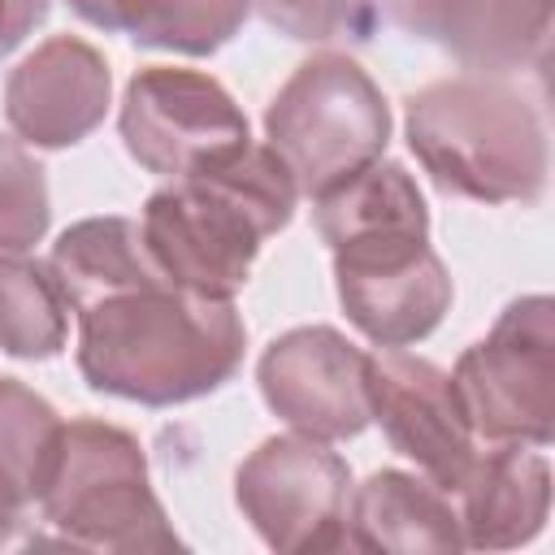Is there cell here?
Returning <instances> with one entry per match:
<instances>
[{
	"label": "cell",
	"instance_id": "6da1fadb",
	"mask_svg": "<svg viewBox=\"0 0 555 555\" xmlns=\"http://www.w3.org/2000/svg\"><path fill=\"white\" fill-rule=\"evenodd\" d=\"M78 312V373L91 390L169 408L225 386L247 347L234 299H204L173 282L126 286Z\"/></svg>",
	"mask_w": 555,
	"mask_h": 555
},
{
	"label": "cell",
	"instance_id": "7a4b0ae2",
	"mask_svg": "<svg viewBox=\"0 0 555 555\" xmlns=\"http://www.w3.org/2000/svg\"><path fill=\"white\" fill-rule=\"evenodd\" d=\"M295 178L269 143H247L225 165L173 178L147 195L139 230L156 269L204 299H234L260 243L291 225Z\"/></svg>",
	"mask_w": 555,
	"mask_h": 555
},
{
	"label": "cell",
	"instance_id": "3957f363",
	"mask_svg": "<svg viewBox=\"0 0 555 555\" xmlns=\"http://www.w3.org/2000/svg\"><path fill=\"white\" fill-rule=\"evenodd\" d=\"M408 147L438 191L477 204H533L546 186V126L499 74H455L408 95Z\"/></svg>",
	"mask_w": 555,
	"mask_h": 555
},
{
	"label": "cell",
	"instance_id": "277c9868",
	"mask_svg": "<svg viewBox=\"0 0 555 555\" xmlns=\"http://www.w3.org/2000/svg\"><path fill=\"white\" fill-rule=\"evenodd\" d=\"M43 538L82 551H178L160 499L147 481L143 442L108 421L78 416L61 425L56 460L39 494Z\"/></svg>",
	"mask_w": 555,
	"mask_h": 555
},
{
	"label": "cell",
	"instance_id": "5b68a950",
	"mask_svg": "<svg viewBox=\"0 0 555 555\" xmlns=\"http://www.w3.org/2000/svg\"><path fill=\"white\" fill-rule=\"evenodd\" d=\"M264 134L291 169L295 191L317 199L382 160L390 143V104L360 61L347 52H317L269 100Z\"/></svg>",
	"mask_w": 555,
	"mask_h": 555
},
{
	"label": "cell",
	"instance_id": "8992f818",
	"mask_svg": "<svg viewBox=\"0 0 555 555\" xmlns=\"http://www.w3.org/2000/svg\"><path fill=\"white\" fill-rule=\"evenodd\" d=\"M455 395L477 438L546 447L555 438V304L512 299L494 330L455 360Z\"/></svg>",
	"mask_w": 555,
	"mask_h": 555
},
{
	"label": "cell",
	"instance_id": "52a82bcc",
	"mask_svg": "<svg viewBox=\"0 0 555 555\" xmlns=\"http://www.w3.org/2000/svg\"><path fill=\"white\" fill-rule=\"evenodd\" d=\"M117 130L126 152L165 182L225 165L251 143L234 95L212 74L178 65H143L126 82Z\"/></svg>",
	"mask_w": 555,
	"mask_h": 555
},
{
	"label": "cell",
	"instance_id": "ba28073f",
	"mask_svg": "<svg viewBox=\"0 0 555 555\" xmlns=\"http://www.w3.org/2000/svg\"><path fill=\"white\" fill-rule=\"evenodd\" d=\"M351 468L338 451L308 434L264 438L234 473V503L264 546L343 551L347 546Z\"/></svg>",
	"mask_w": 555,
	"mask_h": 555
},
{
	"label": "cell",
	"instance_id": "9c48e42d",
	"mask_svg": "<svg viewBox=\"0 0 555 555\" xmlns=\"http://www.w3.org/2000/svg\"><path fill=\"white\" fill-rule=\"evenodd\" d=\"M334 286L347 321L377 347H412L451 308V278L429 234H377L334 247Z\"/></svg>",
	"mask_w": 555,
	"mask_h": 555
},
{
	"label": "cell",
	"instance_id": "30bf717a",
	"mask_svg": "<svg viewBox=\"0 0 555 555\" xmlns=\"http://www.w3.org/2000/svg\"><path fill=\"white\" fill-rule=\"evenodd\" d=\"M369 416L382 425L386 442L421 468L425 481L455 499L477 460V434L451 373L403 347H382L369 356Z\"/></svg>",
	"mask_w": 555,
	"mask_h": 555
},
{
	"label": "cell",
	"instance_id": "8fae6325",
	"mask_svg": "<svg viewBox=\"0 0 555 555\" xmlns=\"http://www.w3.org/2000/svg\"><path fill=\"white\" fill-rule=\"evenodd\" d=\"M260 395L295 434L338 442L369 416V356L334 325H295L278 334L256 364Z\"/></svg>",
	"mask_w": 555,
	"mask_h": 555
},
{
	"label": "cell",
	"instance_id": "7c38bea8",
	"mask_svg": "<svg viewBox=\"0 0 555 555\" xmlns=\"http://www.w3.org/2000/svg\"><path fill=\"white\" fill-rule=\"evenodd\" d=\"M113 74L100 48L78 35L43 39L4 82V117L30 147H74L108 113Z\"/></svg>",
	"mask_w": 555,
	"mask_h": 555
},
{
	"label": "cell",
	"instance_id": "4fadbf2b",
	"mask_svg": "<svg viewBox=\"0 0 555 555\" xmlns=\"http://www.w3.org/2000/svg\"><path fill=\"white\" fill-rule=\"evenodd\" d=\"M455 499L464 546H525L542 533L551 512V460L525 442H490V451H477Z\"/></svg>",
	"mask_w": 555,
	"mask_h": 555
},
{
	"label": "cell",
	"instance_id": "5bb4252c",
	"mask_svg": "<svg viewBox=\"0 0 555 555\" xmlns=\"http://www.w3.org/2000/svg\"><path fill=\"white\" fill-rule=\"evenodd\" d=\"M347 546L356 551H464L460 512L425 477L382 468L347 499Z\"/></svg>",
	"mask_w": 555,
	"mask_h": 555
},
{
	"label": "cell",
	"instance_id": "9a60e30c",
	"mask_svg": "<svg viewBox=\"0 0 555 555\" xmlns=\"http://www.w3.org/2000/svg\"><path fill=\"white\" fill-rule=\"evenodd\" d=\"M48 269L65 295L69 308H82L91 299H104L113 291H126V286H147V282H169L147 243H143V230L139 221L130 217H87V221H74L56 243H52V256H48Z\"/></svg>",
	"mask_w": 555,
	"mask_h": 555
},
{
	"label": "cell",
	"instance_id": "2e32d148",
	"mask_svg": "<svg viewBox=\"0 0 555 555\" xmlns=\"http://www.w3.org/2000/svg\"><path fill=\"white\" fill-rule=\"evenodd\" d=\"M317 234L334 247L377 234H429V208L399 160H373L334 191L312 199Z\"/></svg>",
	"mask_w": 555,
	"mask_h": 555
},
{
	"label": "cell",
	"instance_id": "e0dca14e",
	"mask_svg": "<svg viewBox=\"0 0 555 555\" xmlns=\"http://www.w3.org/2000/svg\"><path fill=\"white\" fill-rule=\"evenodd\" d=\"M69 338V304L48 264L0 251V351L13 360H52Z\"/></svg>",
	"mask_w": 555,
	"mask_h": 555
},
{
	"label": "cell",
	"instance_id": "ac0fdd59",
	"mask_svg": "<svg viewBox=\"0 0 555 555\" xmlns=\"http://www.w3.org/2000/svg\"><path fill=\"white\" fill-rule=\"evenodd\" d=\"M251 13V0H117V22L139 48L208 56L225 48Z\"/></svg>",
	"mask_w": 555,
	"mask_h": 555
},
{
	"label": "cell",
	"instance_id": "d6986e66",
	"mask_svg": "<svg viewBox=\"0 0 555 555\" xmlns=\"http://www.w3.org/2000/svg\"><path fill=\"white\" fill-rule=\"evenodd\" d=\"M555 0H477L455 56L477 74H507L542 61Z\"/></svg>",
	"mask_w": 555,
	"mask_h": 555
},
{
	"label": "cell",
	"instance_id": "ffe728a7",
	"mask_svg": "<svg viewBox=\"0 0 555 555\" xmlns=\"http://www.w3.org/2000/svg\"><path fill=\"white\" fill-rule=\"evenodd\" d=\"M61 425L65 421L43 395H35L17 377H0V473L30 503H39L43 481L52 473Z\"/></svg>",
	"mask_w": 555,
	"mask_h": 555
},
{
	"label": "cell",
	"instance_id": "44dd1931",
	"mask_svg": "<svg viewBox=\"0 0 555 555\" xmlns=\"http://www.w3.org/2000/svg\"><path fill=\"white\" fill-rule=\"evenodd\" d=\"M48 178L43 165L0 134V251H30L48 234Z\"/></svg>",
	"mask_w": 555,
	"mask_h": 555
},
{
	"label": "cell",
	"instance_id": "7402d4cb",
	"mask_svg": "<svg viewBox=\"0 0 555 555\" xmlns=\"http://www.w3.org/2000/svg\"><path fill=\"white\" fill-rule=\"evenodd\" d=\"M251 4L273 30L291 35L299 43L369 35V0H251Z\"/></svg>",
	"mask_w": 555,
	"mask_h": 555
},
{
	"label": "cell",
	"instance_id": "603a6c76",
	"mask_svg": "<svg viewBox=\"0 0 555 555\" xmlns=\"http://www.w3.org/2000/svg\"><path fill=\"white\" fill-rule=\"evenodd\" d=\"M477 0H382V13L412 39L438 43L447 52L460 48L468 22H473Z\"/></svg>",
	"mask_w": 555,
	"mask_h": 555
},
{
	"label": "cell",
	"instance_id": "cb8c5ba5",
	"mask_svg": "<svg viewBox=\"0 0 555 555\" xmlns=\"http://www.w3.org/2000/svg\"><path fill=\"white\" fill-rule=\"evenodd\" d=\"M52 0H0V56H9L13 48H22L35 26L48 22Z\"/></svg>",
	"mask_w": 555,
	"mask_h": 555
},
{
	"label": "cell",
	"instance_id": "d4e9b609",
	"mask_svg": "<svg viewBox=\"0 0 555 555\" xmlns=\"http://www.w3.org/2000/svg\"><path fill=\"white\" fill-rule=\"evenodd\" d=\"M26 507H30V499L0 473V546L17 538V529H22V520H26Z\"/></svg>",
	"mask_w": 555,
	"mask_h": 555
},
{
	"label": "cell",
	"instance_id": "484cf974",
	"mask_svg": "<svg viewBox=\"0 0 555 555\" xmlns=\"http://www.w3.org/2000/svg\"><path fill=\"white\" fill-rule=\"evenodd\" d=\"M69 9H74L82 22L100 26V30H121V22H117V0H69Z\"/></svg>",
	"mask_w": 555,
	"mask_h": 555
}]
</instances>
